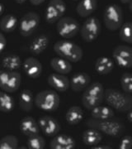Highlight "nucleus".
I'll return each mask as SVG.
<instances>
[{
    "instance_id": "6",
    "label": "nucleus",
    "mask_w": 132,
    "mask_h": 149,
    "mask_svg": "<svg viewBox=\"0 0 132 149\" xmlns=\"http://www.w3.org/2000/svg\"><path fill=\"white\" fill-rule=\"evenodd\" d=\"M123 12L117 4H109L103 12V22L109 31L114 32L120 29L123 24Z\"/></svg>"
},
{
    "instance_id": "26",
    "label": "nucleus",
    "mask_w": 132,
    "mask_h": 149,
    "mask_svg": "<svg viewBox=\"0 0 132 149\" xmlns=\"http://www.w3.org/2000/svg\"><path fill=\"white\" fill-rule=\"evenodd\" d=\"M35 104V98L32 91L24 89L19 95V107L22 111L30 112L33 109Z\"/></svg>"
},
{
    "instance_id": "31",
    "label": "nucleus",
    "mask_w": 132,
    "mask_h": 149,
    "mask_svg": "<svg viewBox=\"0 0 132 149\" xmlns=\"http://www.w3.org/2000/svg\"><path fill=\"white\" fill-rule=\"evenodd\" d=\"M27 148L29 149H44L46 148V140L40 134L34 135L32 137H28Z\"/></svg>"
},
{
    "instance_id": "38",
    "label": "nucleus",
    "mask_w": 132,
    "mask_h": 149,
    "mask_svg": "<svg viewBox=\"0 0 132 149\" xmlns=\"http://www.w3.org/2000/svg\"><path fill=\"white\" fill-rule=\"evenodd\" d=\"M127 119L129 122L132 123V109H131L129 111L127 112Z\"/></svg>"
},
{
    "instance_id": "9",
    "label": "nucleus",
    "mask_w": 132,
    "mask_h": 149,
    "mask_svg": "<svg viewBox=\"0 0 132 149\" xmlns=\"http://www.w3.org/2000/svg\"><path fill=\"white\" fill-rule=\"evenodd\" d=\"M56 23V31L64 39L73 38L80 31L79 22L72 17H63Z\"/></svg>"
},
{
    "instance_id": "25",
    "label": "nucleus",
    "mask_w": 132,
    "mask_h": 149,
    "mask_svg": "<svg viewBox=\"0 0 132 149\" xmlns=\"http://www.w3.org/2000/svg\"><path fill=\"white\" fill-rule=\"evenodd\" d=\"M84 117V113L81 107L71 106L65 113V120L69 125H77L81 122Z\"/></svg>"
},
{
    "instance_id": "7",
    "label": "nucleus",
    "mask_w": 132,
    "mask_h": 149,
    "mask_svg": "<svg viewBox=\"0 0 132 149\" xmlns=\"http://www.w3.org/2000/svg\"><path fill=\"white\" fill-rule=\"evenodd\" d=\"M102 31L99 19L96 17H88L80 27V35L85 42H93L97 39Z\"/></svg>"
},
{
    "instance_id": "15",
    "label": "nucleus",
    "mask_w": 132,
    "mask_h": 149,
    "mask_svg": "<svg viewBox=\"0 0 132 149\" xmlns=\"http://www.w3.org/2000/svg\"><path fill=\"white\" fill-rule=\"evenodd\" d=\"M48 85L58 92H65L70 88V80L65 74L52 73L47 78Z\"/></svg>"
},
{
    "instance_id": "8",
    "label": "nucleus",
    "mask_w": 132,
    "mask_h": 149,
    "mask_svg": "<svg viewBox=\"0 0 132 149\" xmlns=\"http://www.w3.org/2000/svg\"><path fill=\"white\" fill-rule=\"evenodd\" d=\"M21 83V75L17 71L0 70V89L8 93L16 92Z\"/></svg>"
},
{
    "instance_id": "17",
    "label": "nucleus",
    "mask_w": 132,
    "mask_h": 149,
    "mask_svg": "<svg viewBox=\"0 0 132 149\" xmlns=\"http://www.w3.org/2000/svg\"><path fill=\"white\" fill-rule=\"evenodd\" d=\"M91 77L85 72H76L70 79V88L74 92L84 91L90 85Z\"/></svg>"
},
{
    "instance_id": "34",
    "label": "nucleus",
    "mask_w": 132,
    "mask_h": 149,
    "mask_svg": "<svg viewBox=\"0 0 132 149\" xmlns=\"http://www.w3.org/2000/svg\"><path fill=\"white\" fill-rule=\"evenodd\" d=\"M119 149H131L132 148V137L131 135L123 136L118 145Z\"/></svg>"
},
{
    "instance_id": "41",
    "label": "nucleus",
    "mask_w": 132,
    "mask_h": 149,
    "mask_svg": "<svg viewBox=\"0 0 132 149\" xmlns=\"http://www.w3.org/2000/svg\"><path fill=\"white\" fill-rule=\"evenodd\" d=\"M129 8L132 13V0H130V2H129Z\"/></svg>"
},
{
    "instance_id": "35",
    "label": "nucleus",
    "mask_w": 132,
    "mask_h": 149,
    "mask_svg": "<svg viewBox=\"0 0 132 149\" xmlns=\"http://www.w3.org/2000/svg\"><path fill=\"white\" fill-rule=\"evenodd\" d=\"M6 46H7V40L5 36L0 32V54L4 51Z\"/></svg>"
},
{
    "instance_id": "2",
    "label": "nucleus",
    "mask_w": 132,
    "mask_h": 149,
    "mask_svg": "<svg viewBox=\"0 0 132 149\" xmlns=\"http://www.w3.org/2000/svg\"><path fill=\"white\" fill-rule=\"evenodd\" d=\"M104 100L108 106L120 113H126L132 109V95L119 90H105Z\"/></svg>"
},
{
    "instance_id": "37",
    "label": "nucleus",
    "mask_w": 132,
    "mask_h": 149,
    "mask_svg": "<svg viewBox=\"0 0 132 149\" xmlns=\"http://www.w3.org/2000/svg\"><path fill=\"white\" fill-rule=\"evenodd\" d=\"M30 1V3H31V4L34 6H38V5H41V3H43L46 0H29Z\"/></svg>"
},
{
    "instance_id": "23",
    "label": "nucleus",
    "mask_w": 132,
    "mask_h": 149,
    "mask_svg": "<svg viewBox=\"0 0 132 149\" xmlns=\"http://www.w3.org/2000/svg\"><path fill=\"white\" fill-rule=\"evenodd\" d=\"M82 140L86 146L92 148L100 143L102 140V134L95 128H89L84 131L82 134Z\"/></svg>"
},
{
    "instance_id": "4",
    "label": "nucleus",
    "mask_w": 132,
    "mask_h": 149,
    "mask_svg": "<svg viewBox=\"0 0 132 149\" xmlns=\"http://www.w3.org/2000/svg\"><path fill=\"white\" fill-rule=\"evenodd\" d=\"M105 99V90L100 82L90 83L82 95V104L86 109L92 110L95 107L101 105Z\"/></svg>"
},
{
    "instance_id": "40",
    "label": "nucleus",
    "mask_w": 132,
    "mask_h": 149,
    "mask_svg": "<svg viewBox=\"0 0 132 149\" xmlns=\"http://www.w3.org/2000/svg\"><path fill=\"white\" fill-rule=\"evenodd\" d=\"M26 1V0H15V2H16L17 3H18V4H22V3H24Z\"/></svg>"
},
{
    "instance_id": "5",
    "label": "nucleus",
    "mask_w": 132,
    "mask_h": 149,
    "mask_svg": "<svg viewBox=\"0 0 132 149\" xmlns=\"http://www.w3.org/2000/svg\"><path fill=\"white\" fill-rule=\"evenodd\" d=\"M60 98L57 92L52 90L41 91L35 97V105L45 112L55 111L59 106Z\"/></svg>"
},
{
    "instance_id": "14",
    "label": "nucleus",
    "mask_w": 132,
    "mask_h": 149,
    "mask_svg": "<svg viewBox=\"0 0 132 149\" xmlns=\"http://www.w3.org/2000/svg\"><path fill=\"white\" fill-rule=\"evenodd\" d=\"M22 69L28 77L32 79H37L41 76L43 67L42 64L39 60L33 56H30L25 59L22 62Z\"/></svg>"
},
{
    "instance_id": "22",
    "label": "nucleus",
    "mask_w": 132,
    "mask_h": 149,
    "mask_svg": "<svg viewBox=\"0 0 132 149\" xmlns=\"http://www.w3.org/2000/svg\"><path fill=\"white\" fill-rule=\"evenodd\" d=\"M1 65L4 70L17 71L22 66L21 57L14 53L7 54L1 61Z\"/></svg>"
},
{
    "instance_id": "32",
    "label": "nucleus",
    "mask_w": 132,
    "mask_h": 149,
    "mask_svg": "<svg viewBox=\"0 0 132 149\" xmlns=\"http://www.w3.org/2000/svg\"><path fill=\"white\" fill-rule=\"evenodd\" d=\"M18 139L14 135H6L0 139V149H17Z\"/></svg>"
},
{
    "instance_id": "11",
    "label": "nucleus",
    "mask_w": 132,
    "mask_h": 149,
    "mask_svg": "<svg viewBox=\"0 0 132 149\" xmlns=\"http://www.w3.org/2000/svg\"><path fill=\"white\" fill-rule=\"evenodd\" d=\"M66 12V3L64 0H50L45 11V20L50 24L56 23Z\"/></svg>"
},
{
    "instance_id": "39",
    "label": "nucleus",
    "mask_w": 132,
    "mask_h": 149,
    "mask_svg": "<svg viewBox=\"0 0 132 149\" xmlns=\"http://www.w3.org/2000/svg\"><path fill=\"white\" fill-rule=\"evenodd\" d=\"M4 10H5V7L2 3H0V16L3 15V13H4Z\"/></svg>"
},
{
    "instance_id": "3",
    "label": "nucleus",
    "mask_w": 132,
    "mask_h": 149,
    "mask_svg": "<svg viewBox=\"0 0 132 149\" xmlns=\"http://www.w3.org/2000/svg\"><path fill=\"white\" fill-rule=\"evenodd\" d=\"M54 52L58 56L69 61L70 62H79L84 56L83 49L76 43L69 40H60L54 44Z\"/></svg>"
},
{
    "instance_id": "36",
    "label": "nucleus",
    "mask_w": 132,
    "mask_h": 149,
    "mask_svg": "<svg viewBox=\"0 0 132 149\" xmlns=\"http://www.w3.org/2000/svg\"><path fill=\"white\" fill-rule=\"evenodd\" d=\"M91 148L92 149H111V147H110V146H107V145H101V146H98V144H97V145H96V146L92 147Z\"/></svg>"
},
{
    "instance_id": "33",
    "label": "nucleus",
    "mask_w": 132,
    "mask_h": 149,
    "mask_svg": "<svg viewBox=\"0 0 132 149\" xmlns=\"http://www.w3.org/2000/svg\"><path fill=\"white\" fill-rule=\"evenodd\" d=\"M121 86L122 91L127 94L132 95V73L125 72L121 76Z\"/></svg>"
},
{
    "instance_id": "1",
    "label": "nucleus",
    "mask_w": 132,
    "mask_h": 149,
    "mask_svg": "<svg viewBox=\"0 0 132 149\" xmlns=\"http://www.w3.org/2000/svg\"><path fill=\"white\" fill-rule=\"evenodd\" d=\"M85 123L88 128H95L97 130L100 131L102 133H104L114 138L122 136L126 129L123 123L113 118L109 119H103V120L95 119L92 118L88 119Z\"/></svg>"
},
{
    "instance_id": "19",
    "label": "nucleus",
    "mask_w": 132,
    "mask_h": 149,
    "mask_svg": "<svg viewBox=\"0 0 132 149\" xmlns=\"http://www.w3.org/2000/svg\"><path fill=\"white\" fill-rule=\"evenodd\" d=\"M50 45V38L46 34H40L33 38L29 45V52L33 56L43 53Z\"/></svg>"
},
{
    "instance_id": "42",
    "label": "nucleus",
    "mask_w": 132,
    "mask_h": 149,
    "mask_svg": "<svg viewBox=\"0 0 132 149\" xmlns=\"http://www.w3.org/2000/svg\"><path fill=\"white\" fill-rule=\"evenodd\" d=\"M121 2H122V3H124V4H126V3H129V2H130V0H120Z\"/></svg>"
},
{
    "instance_id": "29",
    "label": "nucleus",
    "mask_w": 132,
    "mask_h": 149,
    "mask_svg": "<svg viewBox=\"0 0 132 149\" xmlns=\"http://www.w3.org/2000/svg\"><path fill=\"white\" fill-rule=\"evenodd\" d=\"M15 108L13 97L6 91H0V111L9 113Z\"/></svg>"
},
{
    "instance_id": "43",
    "label": "nucleus",
    "mask_w": 132,
    "mask_h": 149,
    "mask_svg": "<svg viewBox=\"0 0 132 149\" xmlns=\"http://www.w3.org/2000/svg\"><path fill=\"white\" fill-rule=\"evenodd\" d=\"M73 1H80V0H73Z\"/></svg>"
},
{
    "instance_id": "30",
    "label": "nucleus",
    "mask_w": 132,
    "mask_h": 149,
    "mask_svg": "<svg viewBox=\"0 0 132 149\" xmlns=\"http://www.w3.org/2000/svg\"><path fill=\"white\" fill-rule=\"evenodd\" d=\"M119 37L125 42L132 44V22H126L120 28Z\"/></svg>"
},
{
    "instance_id": "16",
    "label": "nucleus",
    "mask_w": 132,
    "mask_h": 149,
    "mask_svg": "<svg viewBox=\"0 0 132 149\" xmlns=\"http://www.w3.org/2000/svg\"><path fill=\"white\" fill-rule=\"evenodd\" d=\"M51 149H74L76 148V142L73 137L65 133H58L50 143Z\"/></svg>"
},
{
    "instance_id": "13",
    "label": "nucleus",
    "mask_w": 132,
    "mask_h": 149,
    "mask_svg": "<svg viewBox=\"0 0 132 149\" xmlns=\"http://www.w3.org/2000/svg\"><path fill=\"white\" fill-rule=\"evenodd\" d=\"M38 124L41 131L47 137H55L60 131V124L59 121L52 116L45 115L38 119Z\"/></svg>"
},
{
    "instance_id": "28",
    "label": "nucleus",
    "mask_w": 132,
    "mask_h": 149,
    "mask_svg": "<svg viewBox=\"0 0 132 149\" xmlns=\"http://www.w3.org/2000/svg\"><path fill=\"white\" fill-rule=\"evenodd\" d=\"M114 110L110 106L98 105L91 110V117L95 119H109L114 118Z\"/></svg>"
},
{
    "instance_id": "21",
    "label": "nucleus",
    "mask_w": 132,
    "mask_h": 149,
    "mask_svg": "<svg viewBox=\"0 0 132 149\" xmlns=\"http://www.w3.org/2000/svg\"><path fill=\"white\" fill-rule=\"evenodd\" d=\"M97 8V0H80L76 7V12L81 17H88Z\"/></svg>"
},
{
    "instance_id": "12",
    "label": "nucleus",
    "mask_w": 132,
    "mask_h": 149,
    "mask_svg": "<svg viewBox=\"0 0 132 149\" xmlns=\"http://www.w3.org/2000/svg\"><path fill=\"white\" fill-rule=\"evenodd\" d=\"M112 58L116 65L122 68H132V47L118 46L112 52Z\"/></svg>"
},
{
    "instance_id": "24",
    "label": "nucleus",
    "mask_w": 132,
    "mask_h": 149,
    "mask_svg": "<svg viewBox=\"0 0 132 149\" xmlns=\"http://www.w3.org/2000/svg\"><path fill=\"white\" fill-rule=\"evenodd\" d=\"M50 64L51 68L59 74H68L72 71L71 62L60 56L54 57L51 59Z\"/></svg>"
},
{
    "instance_id": "27",
    "label": "nucleus",
    "mask_w": 132,
    "mask_h": 149,
    "mask_svg": "<svg viewBox=\"0 0 132 149\" xmlns=\"http://www.w3.org/2000/svg\"><path fill=\"white\" fill-rule=\"evenodd\" d=\"M19 21L15 15L7 14L0 20V30L5 33H10L16 30Z\"/></svg>"
},
{
    "instance_id": "18",
    "label": "nucleus",
    "mask_w": 132,
    "mask_h": 149,
    "mask_svg": "<svg viewBox=\"0 0 132 149\" xmlns=\"http://www.w3.org/2000/svg\"><path fill=\"white\" fill-rule=\"evenodd\" d=\"M20 131L23 135L26 137H32L40 133L41 128L38 124V122L31 116H26L22 118L19 124Z\"/></svg>"
},
{
    "instance_id": "20",
    "label": "nucleus",
    "mask_w": 132,
    "mask_h": 149,
    "mask_svg": "<svg viewBox=\"0 0 132 149\" xmlns=\"http://www.w3.org/2000/svg\"><path fill=\"white\" fill-rule=\"evenodd\" d=\"M115 67V61L110 57L101 56L96 60L94 68L96 72L100 75H105L111 73Z\"/></svg>"
},
{
    "instance_id": "10",
    "label": "nucleus",
    "mask_w": 132,
    "mask_h": 149,
    "mask_svg": "<svg viewBox=\"0 0 132 149\" xmlns=\"http://www.w3.org/2000/svg\"><path fill=\"white\" fill-rule=\"evenodd\" d=\"M41 17L39 14L35 12H29L26 13L19 21L18 28L19 32L22 37H30L34 32L37 31V29L40 25Z\"/></svg>"
}]
</instances>
